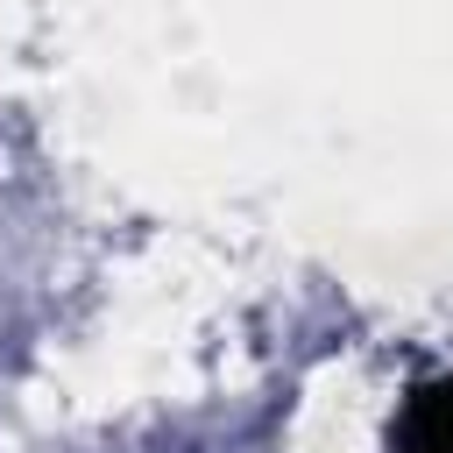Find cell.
<instances>
[{
    "label": "cell",
    "instance_id": "6da1fadb",
    "mask_svg": "<svg viewBox=\"0 0 453 453\" xmlns=\"http://www.w3.org/2000/svg\"><path fill=\"white\" fill-rule=\"evenodd\" d=\"M396 453H453V382H425L403 403Z\"/></svg>",
    "mask_w": 453,
    "mask_h": 453
}]
</instances>
